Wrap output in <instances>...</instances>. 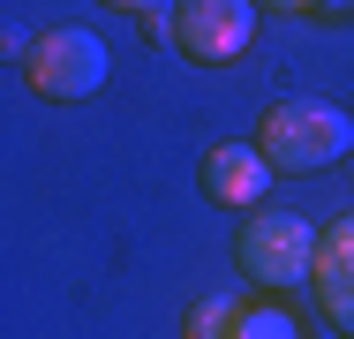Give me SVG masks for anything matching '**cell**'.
I'll use <instances>...</instances> for the list:
<instances>
[{
    "instance_id": "277c9868",
    "label": "cell",
    "mask_w": 354,
    "mask_h": 339,
    "mask_svg": "<svg viewBox=\"0 0 354 339\" xmlns=\"http://www.w3.org/2000/svg\"><path fill=\"white\" fill-rule=\"evenodd\" d=\"M249 38H257V0H181V15H174V46L204 68L241 61Z\"/></svg>"
},
{
    "instance_id": "8992f818",
    "label": "cell",
    "mask_w": 354,
    "mask_h": 339,
    "mask_svg": "<svg viewBox=\"0 0 354 339\" xmlns=\"http://www.w3.org/2000/svg\"><path fill=\"white\" fill-rule=\"evenodd\" d=\"M309 286H317V309H324V317L354 339V219H332V226H324Z\"/></svg>"
},
{
    "instance_id": "6da1fadb",
    "label": "cell",
    "mask_w": 354,
    "mask_h": 339,
    "mask_svg": "<svg viewBox=\"0 0 354 339\" xmlns=\"http://www.w3.org/2000/svg\"><path fill=\"white\" fill-rule=\"evenodd\" d=\"M347 143H354V121L332 98H279L257 129V151L286 174H324L332 158H347Z\"/></svg>"
},
{
    "instance_id": "30bf717a",
    "label": "cell",
    "mask_w": 354,
    "mask_h": 339,
    "mask_svg": "<svg viewBox=\"0 0 354 339\" xmlns=\"http://www.w3.org/2000/svg\"><path fill=\"white\" fill-rule=\"evenodd\" d=\"M301 8H309V15H347L354 0H301Z\"/></svg>"
},
{
    "instance_id": "52a82bcc",
    "label": "cell",
    "mask_w": 354,
    "mask_h": 339,
    "mask_svg": "<svg viewBox=\"0 0 354 339\" xmlns=\"http://www.w3.org/2000/svg\"><path fill=\"white\" fill-rule=\"evenodd\" d=\"M234 332H241V302L212 294V302H196V309H189V339H234Z\"/></svg>"
},
{
    "instance_id": "9c48e42d",
    "label": "cell",
    "mask_w": 354,
    "mask_h": 339,
    "mask_svg": "<svg viewBox=\"0 0 354 339\" xmlns=\"http://www.w3.org/2000/svg\"><path fill=\"white\" fill-rule=\"evenodd\" d=\"M106 8H129L143 23H174V15H181V0H106Z\"/></svg>"
},
{
    "instance_id": "8fae6325",
    "label": "cell",
    "mask_w": 354,
    "mask_h": 339,
    "mask_svg": "<svg viewBox=\"0 0 354 339\" xmlns=\"http://www.w3.org/2000/svg\"><path fill=\"white\" fill-rule=\"evenodd\" d=\"M272 8H301V0H272Z\"/></svg>"
},
{
    "instance_id": "ba28073f",
    "label": "cell",
    "mask_w": 354,
    "mask_h": 339,
    "mask_svg": "<svg viewBox=\"0 0 354 339\" xmlns=\"http://www.w3.org/2000/svg\"><path fill=\"white\" fill-rule=\"evenodd\" d=\"M234 339H301V324L286 309H272V302H257V309H241V332Z\"/></svg>"
},
{
    "instance_id": "3957f363",
    "label": "cell",
    "mask_w": 354,
    "mask_h": 339,
    "mask_svg": "<svg viewBox=\"0 0 354 339\" xmlns=\"http://www.w3.org/2000/svg\"><path fill=\"white\" fill-rule=\"evenodd\" d=\"M23 75H30V91H38V98L83 106V98H98V91H106L113 61H106V38H91V30L61 23V30H38V38H30Z\"/></svg>"
},
{
    "instance_id": "7a4b0ae2",
    "label": "cell",
    "mask_w": 354,
    "mask_h": 339,
    "mask_svg": "<svg viewBox=\"0 0 354 339\" xmlns=\"http://www.w3.org/2000/svg\"><path fill=\"white\" fill-rule=\"evenodd\" d=\"M317 226L294 211V203H264L249 226H241V241H234V257H241V279H257V286H301L309 271H317Z\"/></svg>"
},
{
    "instance_id": "5b68a950",
    "label": "cell",
    "mask_w": 354,
    "mask_h": 339,
    "mask_svg": "<svg viewBox=\"0 0 354 339\" xmlns=\"http://www.w3.org/2000/svg\"><path fill=\"white\" fill-rule=\"evenodd\" d=\"M272 174H279V166H272L257 143H212V151H204V196L234 203V211H264Z\"/></svg>"
}]
</instances>
